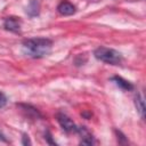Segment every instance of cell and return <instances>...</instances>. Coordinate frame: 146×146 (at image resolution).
<instances>
[{
  "label": "cell",
  "mask_w": 146,
  "mask_h": 146,
  "mask_svg": "<svg viewBox=\"0 0 146 146\" xmlns=\"http://www.w3.org/2000/svg\"><path fill=\"white\" fill-rule=\"evenodd\" d=\"M57 11L63 16H71L76 11V8L73 3H71L67 0H63L57 6Z\"/></svg>",
  "instance_id": "obj_4"
},
{
  "label": "cell",
  "mask_w": 146,
  "mask_h": 146,
  "mask_svg": "<svg viewBox=\"0 0 146 146\" xmlns=\"http://www.w3.org/2000/svg\"><path fill=\"white\" fill-rule=\"evenodd\" d=\"M135 105H136L137 112H138L139 115L144 119V116H145V102H144V98L141 97L140 94H138V95L135 97Z\"/></svg>",
  "instance_id": "obj_9"
},
{
  "label": "cell",
  "mask_w": 146,
  "mask_h": 146,
  "mask_svg": "<svg viewBox=\"0 0 146 146\" xmlns=\"http://www.w3.org/2000/svg\"><path fill=\"white\" fill-rule=\"evenodd\" d=\"M0 141H5V143L7 141V139H6V136H5V135H3L1 131H0Z\"/></svg>",
  "instance_id": "obj_12"
},
{
  "label": "cell",
  "mask_w": 146,
  "mask_h": 146,
  "mask_svg": "<svg viewBox=\"0 0 146 146\" xmlns=\"http://www.w3.org/2000/svg\"><path fill=\"white\" fill-rule=\"evenodd\" d=\"M112 80H113V82H114L117 87H120V88L123 89V90H132V88H133V86H132L129 81L124 80V79L121 78V76H113Z\"/></svg>",
  "instance_id": "obj_8"
},
{
  "label": "cell",
  "mask_w": 146,
  "mask_h": 146,
  "mask_svg": "<svg viewBox=\"0 0 146 146\" xmlns=\"http://www.w3.org/2000/svg\"><path fill=\"white\" fill-rule=\"evenodd\" d=\"M3 27L10 32H18L21 30V21L17 17H8L3 22Z\"/></svg>",
  "instance_id": "obj_6"
},
{
  "label": "cell",
  "mask_w": 146,
  "mask_h": 146,
  "mask_svg": "<svg viewBox=\"0 0 146 146\" xmlns=\"http://www.w3.org/2000/svg\"><path fill=\"white\" fill-rule=\"evenodd\" d=\"M40 13V2L38 0H31L26 7V14L30 17H35Z\"/></svg>",
  "instance_id": "obj_7"
},
{
  "label": "cell",
  "mask_w": 146,
  "mask_h": 146,
  "mask_svg": "<svg viewBox=\"0 0 146 146\" xmlns=\"http://www.w3.org/2000/svg\"><path fill=\"white\" fill-rule=\"evenodd\" d=\"M94 56L96 59L110 65H119L122 62V55L117 50L107 47H98L95 50Z\"/></svg>",
  "instance_id": "obj_2"
},
{
  "label": "cell",
  "mask_w": 146,
  "mask_h": 146,
  "mask_svg": "<svg viewBox=\"0 0 146 146\" xmlns=\"http://www.w3.org/2000/svg\"><path fill=\"white\" fill-rule=\"evenodd\" d=\"M22 144H23V145H31V141H30V138H29V136H26V135H24V136H23V140H22Z\"/></svg>",
  "instance_id": "obj_11"
},
{
  "label": "cell",
  "mask_w": 146,
  "mask_h": 146,
  "mask_svg": "<svg viewBox=\"0 0 146 146\" xmlns=\"http://www.w3.org/2000/svg\"><path fill=\"white\" fill-rule=\"evenodd\" d=\"M6 104H7V97L3 92L0 91V108H2Z\"/></svg>",
  "instance_id": "obj_10"
},
{
  "label": "cell",
  "mask_w": 146,
  "mask_h": 146,
  "mask_svg": "<svg viewBox=\"0 0 146 146\" xmlns=\"http://www.w3.org/2000/svg\"><path fill=\"white\" fill-rule=\"evenodd\" d=\"M52 47V41L48 38H31L23 41L24 52L32 58L47 56Z\"/></svg>",
  "instance_id": "obj_1"
},
{
  "label": "cell",
  "mask_w": 146,
  "mask_h": 146,
  "mask_svg": "<svg viewBox=\"0 0 146 146\" xmlns=\"http://www.w3.org/2000/svg\"><path fill=\"white\" fill-rule=\"evenodd\" d=\"M76 132H79L80 137H81V141L80 144L82 145H92L95 143V139L91 135V132L86 128V127H80L76 129Z\"/></svg>",
  "instance_id": "obj_5"
},
{
  "label": "cell",
  "mask_w": 146,
  "mask_h": 146,
  "mask_svg": "<svg viewBox=\"0 0 146 146\" xmlns=\"http://www.w3.org/2000/svg\"><path fill=\"white\" fill-rule=\"evenodd\" d=\"M57 121H58V123L60 124V127L63 128L64 131H66V132H76L78 127L75 125L73 120L70 116H67L66 114L58 113L57 114Z\"/></svg>",
  "instance_id": "obj_3"
}]
</instances>
